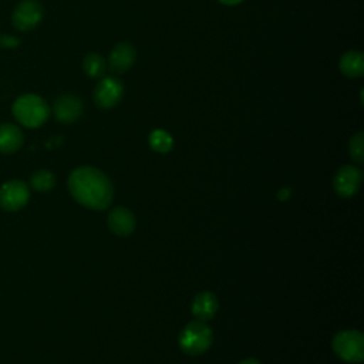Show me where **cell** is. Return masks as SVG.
Here are the masks:
<instances>
[{"label": "cell", "mask_w": 364, "mask_h": 364, "mask_svg": "<svg viewBox=\"0 0 364 364\" xmlns=\"http://www.w3.org/2000/svg\"><path fill=\"white\" fill-rule=\"evenodd\" d=\"M68 189L78 203L95 210L107 209L114 195L107 175L92 166L74 169L68 176Z\"/></svg>", "instance_id": "obj_1"}, {"label": "cell", "mask_w": 364, "mask_h": 364, "mask_svg": "<svg viewBox=\"0 0 364 364\" xmlns=\"http://www.w3.org/2000/svg\"><path fill=\"white\" fill-rule=\"evenodd\" d=\"M11 111L17 122L27 128H38L47 121L50 115L48 104L44 98L36 94L20 95L13 102Z\"/></svg>", "instance_id": "obj_2"}, {"label": "cell", "mask_w": 364, "mask_h": 364, "mask_svg": "<svg viewBox=\"0 0 364 364\" xmlns=\"http://www.w3.org/2000/svg\"><path fill=\"white\" fill-rule=\"evenodd\" d=\"M213 341L212 330L205 321H191L179 334V347L189 355H198L205 353Z\"/></svg>", "instance_id": "obj_3"}, {"label": "cell", "mask_w": 364, "mask_h": 364, "mask_svg": "<svg viewBox=\"0 0 364 364\" xmlns=\"http://www.w3.org/2000/svg\"><path fill=\"white\" fill-rule=\"evenodd\" d=\"M334 353L347 363H361L364 360V336L358 330L338 331L333 338Z\"/></svg>", "instance_id": "obj_4"}, {"label": "cell", "mask_w": 364, "mask_h": 364, "mask_svg": "<svg viewBox=\"0 0 364 364\" xmlns=\"http://www.w3.org/2000/svg\"><path fill=\"white\" fill-rule=\"evenodd\" d=\"M43 13V6L37 0H21L11 14L13 26L18 31H28L40 24Z\"/></svg>", "instance_id": "obj_5"}, {"label": "cell", "mask_w": 364, "mask_h": 364, "mask_svg": "<svg viewBox=\"0 0 364 364\" xmlns=\"http://www.w3.org/2000/svg\"><path fill=\"white\" fill-rule=\"evenodd\" d=\"M30 198L27 183L23 181H9L0 188V208L9 212L21 209Z\"/></svg>", "instance_id": "obj_6"}, {"label": "cell", "mask_w": 364, "mask_h": 364, "mask_svg": "<svg viewBox=\"0 0 364 364\" xmlns=\"http://www.w3.org/2000/svg\"><path fill=\"white\" fill-rule=\"evenodd\" d=\"M124 95V84L115 77H104L94 90V101L97 107L108 109L115 107Z\"/></svg>", "instance_id": "obj_7"}, {"label": "cell", "mask_w": 364, "mask_h": 364, "mask_svg": "<svg viewBox=\"0 0 364 364\" xmlns=\"http://www.w3.org/2000/svg\"><path fill=\"white\" fill-rule=\"evenodd\" d=\"M361 183V171L353 165L341 166L334 178H333V188L336 193L341 198L353 196Z\"/></svg>", "instance_id": "obj_8"}, {"label": "cell", "mask_w": 364, "mask_h": 364, "mask_svg": "<svg viewBox=\"0 0 364 364\" xmlns=\"http://www.w3.org/2000/svg\"><path fill=\"white\" fill-rule=\"evenodd\" d=\"M84 111L82 101L71 94H64L58 97L53 104V114L57 121L64 124L75 122Z\"/></svg>", "instance_id": "obj_9"}, {"label": "cell", "mask_w": 364, "mask_h": 364, "mask_svg": "<svg viewBox=\"0 0 364 364\" xmlns=\"http://www.w3.org/2000/svg\"><path fill=\"white\" fill-rule=\"evenodd\" d=\"M136 60V51L129 43H118L108 55V68L114 74L127 73Z\"/></svg>", "instance_id": "obj_10"}, {"label": "cell", "mask_w": 364, "mask_h": 364, "mask_svg": "<svg viewBox=\"0 0 364 364\" xmlns=\"http://www.w3.org/2000/svg\"><path fill=\"white\" fill-rule=\"evenodd\" d=\"M107 222H108L109 230L117 236H128L135 229L134 215L127 208H122V206L114 208L108 213Z\"/></svg>", "instance_id": "obj_11"}, {"label": "cell", "mask_w": 364, "mask_h": 364, "mask_svg": "<svg viewBox=\"0 0 364 364\" xmlns=\"http://www.w3.org/2000/svg\"><path fill=\"white\" fill-rule=\"evenodd\" d=\"M218 310V299L210 291H202L195 296L192 301V314L199 321L210 320Z\"/></svg>", "instance_id": "obj_12"}, {"label": "cell", "mask_w": 364, "mask_h": 364, "mask_svg": "<svg viewBox=\"0 0 364 364\" xmlns=\"http://www.w3.org/2000/svg\"><path fill=\"white\" fill-rule=\"evenodd\" d=\"M24 142V135L21 129L14 124L0 125V152L13 154L21 148Z\"/></svg>", "instance_id": "obj_13"}, {"label": "cell", "mask_w": 364, "mask_h": 364, "mask_svg": "<svg viewBox=\"0 0 364 364\" xmlns=\"http://www.w3.org/2000/svg\"><path fill=\"white\" fill-rule=\"evenodd\" d=\"M340 71L348 78H358L364 74V55L360 51L350 50L340 57Z\"/></svg>", "instance_id": "obj_14"}, {"label": "cell", "mask_w": 364, "mask_h": 364, "mask_svg": "<svg viewBox=\"0 0 364 364\" xmlns=\"http://www.w3.org/2000/svg\"><path fill=\"white\" fill-rule=\"evenodd\" d=\"M84 73L91 78H102L105 74V60L98 53H91L84 57Z\"/></svg>", "instance_id": "obj_15"}, {"label": "cell", "mask_w": 364, "mask_h": 364, "mask_svg": "<svg viewBox=\"0 0 364 364\" xmlns=\"http://www.w3.org/2000/svg\"><path fill=\"white\" fill-rule=\"evenodd\" d=\"M148 141H149L151 148L156 152H161V154H165V152L171 151L172 145H173V139H172L171 134L166 132L165 129H154L149 134Z\"/></svg>", "instance_id": "obj_16"}, {"label": "cell", "mask_w": 364, "mask_h": 364, "mask_svg": "<svg viewBox=\"0 0 364 364\" xmlns=\"http://www.w3.org/2000/svg\"><path fill=\"white\" fill-rule=\"evenodd\" d=\"M54 183H55V178H54L53 172L46 171V169L34 172L30 178L31 188L38 192H48L50 189H53Z\"/></svg>", "instance_id": "obj_17"}, {"label": "cell", "mask_w": 364, "mask_h": 364, "mask_svg": "<svg viewBox=\"0 0 364 364\" xmlns=\"http://www.w3.org/2000/svg\"><path fill=\"white\" fill-rule=\"evenodd\" d=\"M348 154L351 159L357 164L364 162V134L363 131H358L355 135L351 136L348 142Z\"/></svg>", "instance_id": "obj_18"}, {"label": "cell", "mask_w": 364, "mask_h": 364, "mask_svg": "<svg viewBox=\"0 0 364 364\" xmlns=\"http://www.w3.org/2000/svg\"><path fill=\"white\" fill-rule=\"evenodd\" d=\"M20 40L11 34H0V47L3 48H16L18 47Z\"/></svg>", "instance_id": "obj_19"}, {"label": "cell", "mask_w": 364, "mask_h": 364, "mask_svg": "<svg viewBox=\"0 0 364 364\" xmlns=\"http://www.w3.org/2000/svg\"><path fill=\"white\" fill-rule=\"evenodd\" d=\"M279 199L280 200H286V199H289V196H290V189L289 188H283L280 192H279Z\"/></svg>", "instance_id": "obj_20"}, {"label": "cell", "mask_w": 364, "mask_h": 364, "mask_svg": "<svg viewBox=\"0 0 364 364\" xmlns=\"http://www.w3.org/2000/svg\"><path fill=\"white\" fill-rule=\"evenodd\" d=\"M218 1L222 3V4H225V6H236V4L242 3L243 0H218Z\"/></svg>", "instance_id": "obj_21"}, {"label": "cell", "mask_w": 364, "mask_h": 364, "mask_svg": "<svg viewBox=\"0 0 364 364\" xmlns=\"http://www.w3.org/2000/svg\"><path fill=\"white\" fill-rule=\"evenodd\" d=\"M239 364H260L256 358H245L243 361H240Z\"/></svg>", "instance_id": "obj_22"}]
</instances>
